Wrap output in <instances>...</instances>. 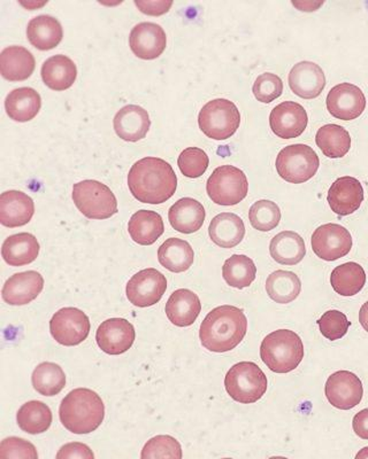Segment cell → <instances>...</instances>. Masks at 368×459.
Wrapping results in <instances>:
<instances>
[{"instance_id": "cell-1", "label": "cell", "mask_w": 368, "mask_h": 459, "mask_svg": "<svg viewBox=\"0 0 368 459\" xmlns=\"http://www.w3.org/2000/svg\"><path fill=\"white\" fill-rule=\"evenodd\" d=\"M128 186L140 203L161 204L175 195L178 178L165 160L147 157L134 163L129 170Z\"/></svg>"}, {"instance_id": "cell-2", "label": "cell", "mask_w": 368, "mask_h": 459, "mask_svg": "<svg viewBox=\"0 0 368 459\" xmlns=\"http://www.w3.org/2000/svg\"><path fill=\"white\" fill-rule=\"evenodd\" d=\"M248 331L247 316L234 306H220L208 313L199 330L203 347L214 352L235 350Z\"/></svg>"}, {"instance_id": "cell-3", "label": "cell", "mask_w": 368, "mask_h": 459, "mask_svg": "<svg viewBox=\"0 0 368 459\" xmlns=\"http://www.w3.org/2000/svg\"><path fill=\"white\" fill-rule=\"evenodd\" d=\"M59 417L61 424L69 432L74 434L95 432L104 421V402L92 389H74L61 402Z\"/></svg>"}, {"instance_id": "cell-4", "label": "cell", "mask_w": 368, "mask_h": 459, "mask_svg": "<svg viewBox=\"0 0 368 459\" xmlns=\"http://www.w3.org/2000/svg\"><path fill=\"white\" fill-rule=\"evenodd\" d=\"M260 358L269 370L289 373L297 368L304 359V346L300 335L294 331H274L261 342Z\"/></svg>"}, {"instance_id": "cell-5", "label": "cell", "mask_w": 368, "mask_h": 459, "mask_svg": "<svg viewBox=\"0 0 368 459\" xmlns=\"http://www.w3.org/2000/svg\"><path fill=\"white\" fill-rule=\"evenodd\" d=\"M267 377L253 362L235 364L224 378L228 395L242 404H252L259 401L267 391Z\"/></svg>"}, {"instance_id": "cell-6", "label": "cell", "mask_w": 368, "mask_h": 459, "mask_svg": "<svg viewBox=\"0 0 368 459\" xmlns=\"http://www.w3.org/2000/svg\"><path fill=\"white\" fill-rule=\"evenodd\" d=\"M74 204L90 220H108L118 212V200L105 184L87 179L73 187Z\"/></svg>"}, {"instance_id": "cell-7", "label": "cell", "mask_w": 368, "mask_h": 459, "mask_svg": "<svg viewBox=\"0 0 368 459\" xmlns=\"http://www.w3.org/2000/svg\"><path fill=\"white\" fill-rule=\"evenodd\" d=\"M199 129L208 138L226 141L234 136L241 125V114L234 102L227 100L208 101L198 115Z\"/></svg>"}, {"instance_id": "cell-8", "label": "cell", "mask_w": 368, "mask_h": 459, "mask_svg": "<svg viewBox=\"0 0 368 459\" xmlns=\"http://www.w3.org/2000/svg\"><path fill=\"white\" fill-rule=\"evenodd\" d=\"M276 166L277 174L285 182L302 184L314 178L320 166V160L312 147L294 143L280 152Z\"/></svg>"}, {"instance_id": "cell-9", "label": "cell", "mask_w": 368, "mask_h": 459, "mask_svg": "<svg viewBox=\"0 0 368 459\" xmlns=\"http://www.w3.org/2000/svg\"><path fill=\"white\" fill-rule=\"evenodd\" d=\"M206 191L215 204L220 206H235L247 198V176L234 166H221L212 172L207 180Z\"/></svg>"}, {"instance_id": "cell-10", "label": "cell", "mask_w": 368, "mask_h": 459, "mask_svg": "<svg viewBox=\"0 0 368 459\" xmlns=\"http://www.w3.org/2000/svg\"><path fill=\"white\" fill-rule=\"evenodd\" d=\"M89 317L83 311L72 308H63L57 311L50 321V331L53 339L63 346H77L88 338L90 333Z\"/></svg>"}, {"instance_id": "cell-11", "label": "cell", "mask_w": 368, "mask_h": 459, "mask_svg": "<svg viewBox=\"0 0 368 459\" xmlns=\"http://www.w3.org/2000/svg\"><path fill=\"white\" fill-rule=\"evenodd\" d=\"M311 245L319 258L333 262L350 253L353 237L342 225L329 223L321 225L313 232Z\"/></svg>"}, {"instance_id": "cell-12", "label": "cell", "mask_w": 368, "mask_h": 459, "mask_svg": "<svg viewBox=\"0 0 368 459\" xmlns=\"http://www.w3.org/2000/svg\"><path fill=\"white\" fill-rule=\"evenodd\" d=\"M166 277L157 269H145L134 274L126 287L127 298L135 307L147 308L157 305L166 293Z\"/></svg>"}, {"instance_id": "cell-13", "label": "cell", "mask_w": 368, "mask_h": 459, "mask_svg": "<svg viewBox=\"0 0 368 459\" xmlns=\"http://www.w3.org/2000/svg\"><path fill=\"white\" fill-rule=\"evenodd\" d=\"M327 400L339 410H350L361 403L364 395L362 380L350 371H337L327 380Z\"/></svg>"}, {"instance_id": "cell-14", "label": "cell", "mask_w": 368, "mask_h": 459, "mask_svg": "<svg viewBox=\"0 0 368 459\" xmlns=\"http://www.w3.org/2000/svg\"><path fill=\"white\" fill-rule=\"evenodd\" d=\"M326 104L331 117L342 121H353L365 110L366 98L358 86L341 83L330 90Z\"/></svg>"}, {"instance_id": "cell-15", "label": "cell", "mask_w": 368, "mask_h": 459, "mask_svg": "<svg viewBox=\"0 0 368 459\" xmlns=\"http://www.w3.org/2000/svg\"><path fill=\"white\" fill-rule=\"evenodd\" d=\"M136 333L124 318H110L101 324L96 333L98 347L109 355H121L132 348Z\"/></svg>"}, {"instance_id": "cell-16", "label": "cell", "mask_w": 368, "mask_h": 459, "mask_svg": "<svg viewBox=\"0 0 368 459\" xmlns=\"http://www.w3.org/2000/svg\"><path fill=\"white\" fill-rule=\"evenodd\" d=\"M308 123L309 117L305 108L294 101L282 102L269 115V126L273 133L282 139L300 137Z\"/></svg>"}, {"instance_id": "cell-17", "label": "cell", "mask_w": 368, "mask_h": 459, "mask_svg": "<svg viewBox=\"0 0 368 459\" xmlns=\"http://www.w3.org/2000/svg\"><path fill=\"white\" fill-rule=\"evenodd\" d=\"M166 45V32L157 23L142 22L130 32V50L140 59H157L165 51Z\"/></svg>"}, {"instance_id": "cell-18", "label": "cell", "mask_w": 368, "mask_h": 459, "mask_svg": "<svg viewBox=\"0 0 368 459\" xmlns=\"http://www.w3.org/2000/svg\"><path fill=\"white\" fill-rule=\"evenodd\" d=\"M289 86L296 96L302 100H316L326 86V76L320 65L302 61L294 65L288 77Z\"/></svg>"}, {"instance_id": "cell-19", "label": "cell", "mask_w": 368, "mask_h": 459, "mask_svg": "<svg viewBox=\"0 0 368 459\" xmlns=\"http://www.w3.org/2000/svg\"><path fill=\"white\" fill-rule=\"evenodd\" d=\"M44 289V278L37 272L15 273L8 278L2 290L3 300L10 306H26Z\"/></svg>"}, {"instance_id": "cell-20", "label": "cell", "mask_w": 368, "mask_h": 459, "mask_svg": "<svg viewBox=\"0 0 368 459\" xmlns=\"http://www.w3.org/2000/svg\"><path fill=\"white\" fill-rule=\"evenodd\" d=\"M329 207L338 216L354 214L361 208L364 201V188L358 179L346 176L335 180L329 191Z\"/></svg>"}, {"instance_id": "cell-21", "label": "cell", "mask_w": 368, "mask_h": 459, "mask_svg": "<svg viewBox=\"0 0 368 459\" xmlns=\"http://www.w3.org/2000/svg\"><path fill=\"white\" fill-rule=\"evenodd\" d=\"M35 214L34 200L20 191H7L0 195V223L6 228L23 227Z\"/></svg>"}, {"instance_id": "cell-22", "label": "cell", "mask_w": 368, "mask_h": 459, "mask_svg": "<svg viewBox=\"0 0 368 459\" xmlns=\"http://www.w3.org/2000/svg\"><path fill=\"white\" fill-rule=\"evenodd\" d=\"M114 130L125 142L136 143L149 133L151 120L149 113L141 106L128 105L114 117Z\"/></svg>"}, {"instance_id": "cell-23", "label": "cell", "mask_w": 368, "mask_h": 459, "mask_svg": "<svg viewBox=\"0 0 368 459\" xmlns=\"http://www.w3.org/2000/svg\"><path fill=\"white\" fill-rule=\"evenodd\" d=\"M166 315L171 324L179 327L192 325L202 311L198 295L190 290H175L166 303Z\"/></svg>"}, {"instance_id": "cell-24", "label": "cell", "mask_w": 368, "mask_h": 459, "mask_svg": "<svg viewBox=\"0 0 368 459\" xmlns=\"http://www.w3.org/2000/svg\"><path fill=\"white\" fill-rule=\"evenodd\" d=\"M35 67V57L27 48L8 47L0 53V73L7 81H26L32 75Z\"/></svg>"}, {"instance_id": "cell-25", "label": "cell", "mask_w": 368, "mask_h": 459, "mask_svg": "<svg viewBox=\"0 0 368 459\" xmlns=\"http://www.w3.org/2000/svg\"><path fill=\"white\" fill-rule=\"evenodd\" d=\"M206 217V212L203 204L191 198L180 199L169 212L171 228L184 235L197 232L203 227Z\"/></svg>"}, {"instance_id": "cell-26", "label": "cell", "mask_w": 368, "mask_h": 459, "mask_svg": "<svg viewBox=\"0 0 368 459\" xmlns=\"http://www.w3.org/2000/svg\"><path fill=\"white\" fill-rule=\"evenodd\" d=\"M208 235L221 248H232L242 243L245 225L240 216L232 212H221L211 221Z\"/></svg>"}, {"instance_id": "cell-27", "label": "cell", "mask_w": 368, "mask_h": 459, "mask_svg": "<svg viewBox=\"0 0 368 459\" xmlns=\"http://www.w3.org/2000/svg\"><path fill=\"white\" fill-rule=\"evenodd\" d=\"M27 37L37 50L48 51L58 47L64 31L60 22L50 15H39L31 19L27 27Z\"/></svg>"}, {"instance_id": "cell-28", "label": "cell", "mask_w": 368, "mask_h": 459, "mask_svg": "<svg viewBox=\"0 0 368 459\" xmlns=\"http://www.w3.org/2000/svg\"><path fill=\"white\" fill-rule=\"evenodd\" d=\"M39 244L31 233H18L4 241L2 255L11 266H23L32 264L39 256Z\"/></svg>"}, {"instance_id": "cell-29", "label": "cell", "mask_w": 368, "mask_h": 459, "mask_svg": "<svg viewBox=\"0 0 368 459\" xmlns=\"http://www.w3.org/2000/svg\"><path fill=\"white\" fill-rule=\"evenodd\" d=\"M40 74L48 88L55 91H65L72 88L74 82L76 81L77 68L68 56L58 55L45 61Z\"/></svg>"}, {"instance_id": "cell-30", "label": "cell", "mask_w": 368, "mask_h": 459, "mask_svg": "<svg viewBox=\"0 0 368 459\" xmlns=\"http://www.w3.org/2000/svg\"><path fill=\"white\" fill-rule=\"evenodd\" d=\"M42 98L34 89L19 88L7 94L6 113L15 122L31 121L39 113Z\"/></svg>"}, {"instance_id": "cell-31", "label": "cell", "mask_w": 368, "mask_h": 459, "mask_svg": "<svg viewBox=\"0 0 368 459\" xmlns=\"http://www.w3.org/2000/svg\"><path fill=\"white\" fill-rule=\"evenodd\" d=\"M158 260L171 273H181L194 264L195 253L191 245L179 238H170L158 249Z\"/></svg>"}, {"instance_id": "cell-32", "label": "cell", "mask_w": 368, "mask_h": 459, "mask_svg": "<svg viewBox=\"0 0 368 459\" xmlns=\"http://www.w3.org/2000/svg\"><path fill=\"white\" fill-rule=\"evenodd\" d=\"M128 231L135 243L142 246L153 245L165 232L162 217L153 211L135 212L129 221Z\"/></svg>"}, {"instance_id": "cell-33", "label": "cell", "mask_w": 368, "mask_h": 459, "mask_svg": "<svg viewBox=\"0 0 368 459\" xmlns=\"http://www.w3.org/2000/svg\"><path fill=\"white\" fill-rule=\"evenodd\" d=\"M273 260L282 265H296L305 257L304 239L294 231H282L269 244Z\"/></svg>"}, {"instance_id": "cell-34", "label": "cell", "mask_w": 368, "mask_h": 459, "mask_svg": "<svg viewBox=\"0 0 368 459\" xmlns=\"http://www.w3.org/2000/svg\"><path fill=\"white\" fill-rule=\"evenodd\" d=\"M330 284L341 297H354L366 284L365 270L355 262L338 265L330 274Z\"/></svg>"}, {"instance_id": "cell-35", "label": "cell", "mask_w": 368, "mask_h": 459, "mask_svg": "<svg viewBox=\"0 0 368 459\" xmlns=\"http://www.w3.org/2000/svg\"><path fill=\"white\" fill-rule=\"evenodd\" d=\"M19 428L28 434L47 432L52 424L51 409L40 401H31L24 403L16 413Z\"/></svg>"}, {"instance_id": "cell-36", "label": "cell", "mask_w": 368, "mask_h": 459, "mask_svg": "<svg viewBox=\"0 0 368 459\" xmlns=\"http://www.w3.org/2000/svg\"><path fill=\"white\" fill-rule=\"evenodd\" d=\"M266 290L274 302L287 305L301 294L302 282L296 273L277 270L266 281Z\"/></svg>"}, {"instance_id": "cell-37", "label": "cell", "mask_w": 368, "mask_h": 459, "mask_svg": "<svg viewBox=\"0 0 368 459\" xmlns=\"http://www.w3.org/2000/svg\"><path fill=\"white\" fill-rule=\"evenodd\" d=\"M316 143L327 158L339 159L349 153L350 134L337 125H327L318 130Z\"/></svg>"}, {"instance_id": "cell-38", "label": "cell", "mask_w": 368, "mask_h": 459, "mask_svg": "<svg viewBox=\"0 0 368 459\" xmlns=\"http://www.w3.org/2000/svg\"><path fill=\"white\" fill-rule=\"evenodd\" d=\"M32 386L43 396H56L66 386V375L58 364L40 363L31 376Z\"/></svg>"}, {"instance_id": "cell-39", "label": "cell", "mask_w": 368, "mask_h": 459, "mask_svg": "<svg viewBox=\"0 0 368 459\" xmlns=\"http://www.w3.org/2000/svg\"><path fill=\"white\" fill-rule=\"evenodd\" d=\"M257 266L250 257L245 255H232L229 257L223 266L224 281L234 289L243 290L255 281Z\"/></svg>"}, {"instance_id": "cell-40", "label": "cell", "mask_w": 368, "mask_h": 459, "mask_svg": "<svg viewBox=\"0 0 368 459\" xmlns=\"http://www.w3.org/2000/svg\"><path fill=\"white\" fill-rule=\"evenodd\" d=\"M249 220L258 231H272L280 224L281 211L273 201L259 200L252 204L250 212H249Z\"/></svg>"}, {"instance_id": "cell-41", "label": "cell", "mask_w": 368, "mask_h": 459, "mask_svg": "<svg viewBox=\"0 0 368 459\" xmlns=\"http://www.w3.org/2000/svg\"><path fill=\"white\" fill-rule=\"evenodd\" d=\"M141 458H182V446L177 438L158 436L150 438L142 450Z\"/></svg>"}, {"instance_id": "cell-42", "label": "cell", "mask_w": 368, "mask_h": 459, "mask_svg": "<svg viewBox=\"0 0 368 459\" xmlns=\"http://www.w3.org/2000/svg\"><path fill=\"white\" fill-rule=\"evenodd\" d=\"M210 159H208L206 151L198 147H189L180 154L178 166L182 174L188 178H198L206 174Z\"/></svg>"}, {"instance_id": "cell-43", "label": "cell", "mask_w": 368, "mask_h": 459, "mask_svg": "<svg viewBox=\"0 0 368 459\" xmlns=\"http://www.w3.org/2000/svg\"><path fill=\"white\" fill-rule=\"evenodd\" d=\"M321 334L330 342L342 339L349 331L351 322L338 310H329L318 321Z\"/></svg>"}, {"instance_id": "cell-44", "label": "cell", "mask_w": 368, "mask_h": 459, "mask_svg": "<svg viewBox=\"0 0 368 459\" xmlns=\"http://www.w3.org/2000/svg\"><path fill=\"white\" fill-rule=\"evenodd\" d=\"M252 92L258 101L271 104L284 92V82L276 74H261L253 84Z\"/></svg>"}, {"instance_id": "cell-45", "label": "cell", "mask_w": 368, "mask_h": 459, "mask_svg": "<svg viewBox=\"0 0 368 459\" xmlns=\"http://www.w3.org/2000/svg\"><path fill=\"white\" fill-rule=\"evenodd\" d=\"M0 458L2 459H37L39 454L35 446L31 444L23 438L20 437H7L2 441L0 445Z\"/></svg>"}, {"instance_id": "cell-46", "label": "cell", "mask_w": 368, "mask_h": 459, "mask_svg": "<svg viewBox=\"0 0 368 459\" xmlns=\"http://www.w3.org/2000/svg\"><path fill=\"white\" fill-rule=\"evenodd\" d=\"M73 458L93 459L95 455H93L92 450L87 445L79 444V442H73V444L61 446L59 453L57 454V459Z\"/></svg>"}, {"instance_id": "cell-47", "label": "cell", "mask_w": 368, "mask_h": 459, "mask_svg": "<svg viewBox=\"0 0 368 459\" xmlns=\"http://www.w3.org/2000/svg\"><path fill=\"white\" fill-rule=\"evenodd\" d=\"M135 5L142 13L153 16L166 14L173 6V2H165V0H153V2H142V0H135Z\"/></svg>"}, {"instance_id": "cell-48", "label": "cell", "mask_w": 368, "mask_h": 459, "mask_svg": "<svg viewBox=\"0 0 368 459\" xmlns=\"http://www.w3.org/2000/svg\"><path fill=\"white\" fill-rule=\"evenodd\" d=\"M353 428L359 437L368 440V408L362 410L354 417Z\"/></svg>"}, {"instance_id": "cell-49", "label": "cell", "mask_w": 368, "mask_h": 459, "mask_svg": "<svg viewBox=\"0 0 368 459\" xmlns=\"http://www.w3.org/2000/svg\"><path fill=\"white\" fill-rule=\"evenodd\" d=\"M293 5L302 12H314L319 7L324 5V2H309V0H302V2H293Z\"/></svg>"}, {"instance_id": "cell-50", "label": "cell", "mask_w": 368, "mask_h": 459, "mask_svg": "<svg viewBox=\"0 0 368 459\" xmlns=\"http://www.w3.org/2000/svg\"><path fill=\"white\" fill-rule=\"evenodd\" d=\"M359 322H361L364 330L368 332V301L364 303L361 311H359Z\"/></svg>"}, {"instance_id": "cell-51", "label": "cell", "mask_w": 368, "mask_h": 459, "mask_svg": "<svg viewBox=\"0 0 368 459\" xmlns=\"http://www.w3.org/2000/svg\"><path fill=\"white\" fill-rule=\"evenodd\" d=\"M355 458H368V446L362 449L361 452L355 455Z\"/></svg>"}]
</instances>
